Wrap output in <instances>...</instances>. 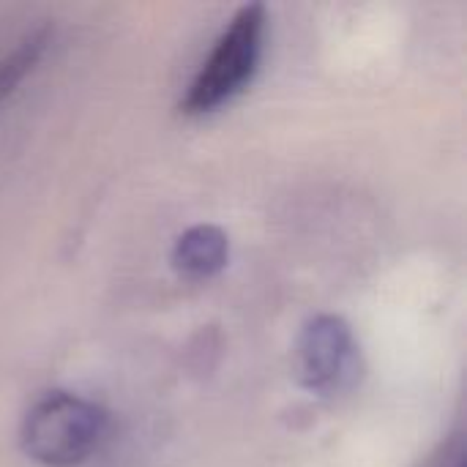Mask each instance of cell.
I'll list each match as a JSON object with an SVG mask.
<instances>
[{
	"label": "cell",
	"instance_id": "6da1fadb",
	"mask_svg": "<svg viewBox=\"0 0 467 467\" xmlns=\"http://www.w3.org/2000/svg\"><path fill=\"white\" fill-rule=\"evenodd\" d=\"M107 416L93 402L55 391L38 400L22 424L25 454L44 467L82 465L104 441Z\"/></svg>",
	"mask_w": 467,
	"mask_h": 467
},
{
	"label": "cell",
	"instance_id": "8992f818",
	"mask_svg": "<svg viewBox=\"0 0 467 467\" xmlns=\"http://www.w3.org/2000/svg\"><path fill=\"white\" fill-rule=\"evenodd\" d=\"M454 467H465V465H462V460H457V462H454Z\"/></svg>",
	"mask_w": 467,
	"mask_h": 467
},
{
	"label": "cell",
	"instance_id": "5b68a950",
	"mask_svg": "<svg viewBox=\"0 0 467 467\" xmlns=\"http://www.w3.org/2000/svg\"><path fill=\"white\" fill-rule=\"evenodd\" d=\"M49 44V30H36L30 36H25L14 49L11 55H5L0 60V104L19 88V82L36 68V63L41 60L44 49Z\"/></svg>",
	"mask_w": 467,
	"mask_h": 467
},
{
	"label": "cell",
	"instance_id": "277c9868",
	"mask_svg": "<svg viewBox=\"0 0 467 467\" xmlns=\"http://www.w3.org/2000/svg\"><path fill=\"white\" fill-rule=\"evenodd\" d=\"M227 257H230V244L224 230L216 224H197L186 230L172 249L175 271L189 279L216 276L227 265Z\"/></svg>",
	"mask_w": 467,
	"mask_h": 467
},
{
	"label": "cell",
	"instance_id": "7a4b0ae2",
	"mask_svg": "<svg viewBox=\"0 0 467 467\" xmlns=\"http://www.w3.org/2000/svg\"><path fill=\"white\" fill-rule=\"evenodd\" d=\"M265 36V8L249 3L238 8L227 30L219 36L205 66L194 77L186 99L181 101L183 115H208L238 96L254 77L263 55Z\"/></svg>",
	"mask_w": 467,
	"mask_h": 467
},
{
	"label": "cell",
	"instance_id": "3957f363",
	"mask_svg": "<svg viewBox=\"0 0 467 467\" xmlns=\"http://www.w3.org/2000/svg\"><path fill=\"white\" fill-rule=\"evenodd\" d=\"M358 372V345L350 326L337 315L309 320L296 345V375L315 394L345 391Z\"/></svg>",
	"mask_w": 467,
	"mask_h": 467
}]
</instances>
